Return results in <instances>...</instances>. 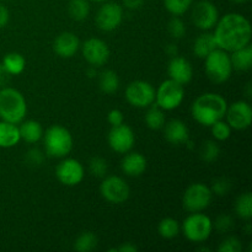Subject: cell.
I'll list each match as a JSON object with an SVG mask.
<instances>
[{"label":"cell","instance_id":"1","mask_svg":"<svg viewBox=\"0 0 252 252\" xmlns=\"http://www.w3.org/2000/svg\"><path fill=\"white\" fill-rule=\"evenodd\" d=\"M213 34L218 48L230 53L251 44V24L244 15L229 12L219 17Z\"/></svg>","mask_w":252,"mask_h":252},{"label":"cell","instance_id":"2","mask_svg":"<svg viewBox=\"0 0 252 252\" xmlns=\"http://www.w3.org/2000/svg\"><path fill=\"white\" fill-rule=\"evenodd\" d=\"M228 102L217 93H204L193 101L191 115L197 123L204 127H211L217 121L225 116Z\"/></svg>","mask_w":252,"mask_h":252},{"label":"cell","instance_id":"3","mask_svg":"<svg viewBox=\"0 0 252 252\" xmlns=\"http://www.w3.org/2000/svg\"><path fill=\"white\" fill-rule=\"evenodd\" d=\"M27 115V102L17 89L4 86L0 89V120L20 125Z\"/></svg>","mask_w":252,"mask_h":252},{"label":"cell","instance_id":"4","mask_svg":"<svg viewBox=\"0 0 252 252\" xmlns=\"http://www.w3.org/2000/svg\"><path fill=\"white\" fill-rule=\"evenodd\" d=\"M44 152L48 157L63 159L73 150L74 139L69 129L61 125H53L43 133Z\"/></svg>","mask_w":252,"mask_h":252},{"label":"cell","instance_id":"5","mask_svg":"<svg viewBox=\"0 0 252 252\" xmlns=\"http://www.w3.org/2000/svg\"><path fill=\"white\" fill-rule=\"evenodd\" d=\"M204 70L207 78L214 84H224L233 74V65L228 52L220 48L214 49L204 58Z\"/></svg>","mask_w":252,"mask_h":252},{"label":"cell","instance_id":"6","mask_svg":"<svg viewBox=\"0 0 252 252\" xmlns=\"http://www.w3.org/2000/svg\"><path fill=\"white\" fill-rule=\"evenodd\" d=\"M181 230L189 241L203 244L213 233V221L207 214L196 212L186 217L181 225Z\"/></svg>","mask_w":252,"mask_h":252},{"label":"cell","instance_id":"7","mask_svg":"<svg viewBox=\"0 0 252 252\" xmlns=\"http://www.w3.org/2000/svg\"><path fill=\"white\" fill-rule=\"evenodd\" d=\"M185 100V88L181 84L167 79L155 89V103L164 111H174Z\"/></svg>","mask_w":252,"mask_h":252},{"label":"cell","instance_id":"8","mask_svg":"<svg viewBox=\"0 0 252 252\" xmlns=\"http://www.w3.org/2000/svg\"><path fill=\"white\" fill-rule=\"evenodd\" d=\"M213 193L207 185L194 182L189 185L182 196V206L189 213L203 212L211 206Z\"/></svg>","mask_w":252,"mask_h":252},{"label":"cell","instance_id":"9","mask_svg":"<svg viewBox=\"0 0 252 252\" xmlns=\"http://www.w3.org/2000/svg\"><path fill=\"white\" fill-rule=\"evenodd\" d=\"M100 193L111 204H122L129 198L130 189L125 179L116 175H106L100 185Z\"/></svg>","mask_w":252,"mask_h":252},{"label":"cell","instance_id":"10","mask_svg":"<svg viewBox=\"0 0 252 252\" xmlns=\"http://www.w3.org/2000/svg\"><path fill=\"white\" fill-rule=\"evenodd\" d=\"M126 100L137 108H148L155 102V88L145 80H134L126 88Z\"/></svg>","mask_w":252,"mask_h":252},{"label":"cell","instance_id":"11","mask_svg":"<svg viewBox=\"0 0 252 252\" xmlns=\"http://www.w3.org/2000/svg\"><path fill=\"white\" fill-rule=\"evenodd\" d=\"M123 6L116 1H105L96 12L95 21L98 29L103 32H112L120 27L123 21Z\"/></svg>","mask_w":252,"mask_h":252},{"label":"cell","instance_id":"12","mask_svg":"<svg viewBox=\"0 0 252 252\" xmlns=\"http://www.w3.org/2000/svg\"><path fill=\"white\" fill-rule=\"evenodd\" d=\"M191 20L197 29L202 31H211L219 20V11L216 4L209 0H199L193 5Z\"/></svg>","mask_w":252,"mask_h":252},{"label":"cell","instance_id":"13","mask_svg":"<svg viewBox=\"0 0 252 252\" xmlns=\"http://www.w3.org/2000/svg\"><path fill=\"white\" fill-rule=\"evenodd\" d=\"M56 177L64 186H78L85 177V169L79 160L65 157L57 165Z\"/></svg>","mask_w":252,"mask_h":252},{"label":"cell","instance_id":"14","mask_svg":"<svg viewBox=\"0 0 252 252\" xmlns=\"http://www.w3.org/2000/svg\"><path fill=\"white\" fill-rule=\"evenodd\" d=\"M225 121L231 129L245 130L251 126L252 107L248 101L239 100L228 105L225 112Z\"/></svg>","mask_w":252,"mask_h":252},{"label":"cell","instance_id":"15","mask_svg":"<svg viewBox=\"0 0 252 252\" xmlns=\"http://www.w3.org/2000/svg\"><path fill=\"white\" fill-rule=\"evenodd\" d=\"M81 53H83L84 59L88 62L89 65L100 66L105 65L110 59V48H108L107 43L100 38H89L84 42L80 46Z\"/></svg>","mask_w":252,"mask_h":252},{"label":"cell","instance_id":"16","mask_svg":"<svg viewBox=\"0 0 252 252\" xmlns=\"http://www.w3.org/2000/svg\"><path fill=\"white\" fill-rule=\"evenodd\" d=\"M107 140L108 145L113 152L118 153V154H126V153L130 152L135 144L134 130L125 123L116 126V127H111Z\"/></svg>","mask_w":252,"mask_h":252},{"label":"cell","instance_id":"17","mask_svg":"<svg viewBox=\"0 0 252 252\" xmlns=\"http://www.w3.org/2000/svg\"><path fill=\"white\" fill-rule=\"evenodd\" d=\"M80 39L74 32H61L53 41V51L63 59L73 58L80 49Z\"/></svg>","mask_w":252,"mask_h":252},{"label":"cell","instance_id":"18","mask_svg":"<svg viewBox=\"0 0 252 252\" xmlns=\"http://www.w3.org/2000/svg\"><path fill=\"white\" fill-rule=\"evenodd\" d=\"M167 74H169V79L181 84V85H186V84L191 83V80L193 79V68L186 58L177 54L170 59L169 65H167Z\"/></svg>","mask_w":252,"mask_h":252},{"label":"cell","instance_id":"19","mask_svg":"<svg viewBox=\"0 0 252 252\" xmlns=\"http://www.w3.org/2000/svg\"><path fill=\"white\" fill-rule=\"evenodd\" d=\"M148 166L147 158L138 152L126 153L123 159L121 160V170L125 175L130 177H139L145 172Z\"/></svg>","mask_w":252,"mask_h":252},{"label":"cell","instance_id":"20","mask_svg":"<svg viewBox=\"0 0 252 252\" xmlns=\"http://www.w3.org/2000/svg\"><path fill=\"white\" fill-rule=\"evenodd\" d=\"M165 139L172 145L186 144L189 140V130L186 123L181 120H171L164 126Z\"/></svg>","mask_w":252,"mask_h":252},{"label":"cell","instance_id":"21","mask_svg":"<svg viewBox=\"0 0 252 252\" xmlns=\"http://www.w3.org/2000/svg\"><path fill=\"white\" fill-rule=\"evenodd\" d=\"M20 138L27 144H36L43 137V127L38 121L27 120L22 121L19 126Z\"/></svg>","mask_w":252,"mask_h":252},{"label":"cell","instance_id":"22","mask_svg":"<svg viewBox=\"0 0 252 252\" xmlns=\"http://www.w3.org/2000/svg\"><path fill=\"white\" fill-rule=\"evenodd\" d=\"M19 126L0 120V149H10L20 143Z\"/></svg>","mask_w":252,"mask_h":252},{"label":"cell","instance_id":"23","mask_svg":"<svg viewBox=\"0 0 252 252\" xmlns=\"http://www.w3.org/2000/svg\"><path fill=\"white\" fill-rule=\"evenodd\" d=\"M218 48L217 46L216 38H214L213 32L209 31H203V33L199 34L193 42V53L197 58L204 59L209 53L214 51V49Z\"/></svg>","mask_w":252,"mask_h":252},{"label":"cell","instance_id":"24","mask_svg":"<svg viewBox=\"0 0 252 252\" xmlns=\"http://www.w3.org/2000/svg\"><path fill=\"white\" fill-rule=\"evenodd\" d=\"M233 69L239 71H248L252 68V47L249 46L239 48L229 53Z\"/></svg>","mask_w":252,"mask_h":252},{"label":"cell","instance_id":"25","mask_svg":"<svg viewBox=\"0 0 252 252\" xmlns=\"http://www.w3.org/2000/svg\"><path fill=\"white\" fill-rule=\"evenodd\" d=\"M1 64L10 76L20 75V74L24 73L25 68H26V59L21 53L10 52V53L5 54Z\"/></svg>","mask_w":252,"mask_h":252},{"label":"cell","instance_id":"26","mask_svg":"<svg viewBox=\"0 0 252 252\" xmlns=\"http://www.w3.org/2000/svg\"><path fill=\"white\" fill-rule=\"evenodd\" d=\"M98 88L103 94L107 95H112V94L117 93L120 89V78H118L117 73L112 69H105L101 73H98Z\"/></svg>","mask_w":252,"mask_h":252},{"label":"cell","instance_id":"27","mask_svg":"<svg viewBox=\"0 0 252 252\" xmlns=\"http://www.w3.org/2000/svg\"><path fill=\"white\" fill-rule=\"evenodd\" d=\"M145 125L149 129L159 130L162 129L166 123V117H165V111L161 110L157 103H153L148 107L147 113L144 116Z\"/></svg>","mask_w":252,"mask_h":252},{"label":"cell","instance_id":"28","mask_svg":"<svg viewBox=\"0 0 252 252\" xmlns=\"http://www.w3.org/2000/svg\"><path fill=\"white\" fill-rule=\"evenodd\" d=\"M68 14L74 21H84L90 15V1L89 0H69Z\"/></svg>","mask_w":252,"mask_h":252},{"label":"cell","instance_id":"29","mask_svg":"<svg viewBox=\"0 0 252 252\" xmlns=\"http://www.w3.org/2000/svg\"><path fill=\"white\" fill-rule=\"evenodd\" d=\"M236 216L244 220H250L252 218V194L251 192H244L235 199L234 204Z\"/></svg>","mask_w":252,"mask_h":252},{"label":"cell","instance_id":"30","mask_svg":"<svg viewBox=\"0 0 252 252\" xmlns=\"http://www.w3.org/2000/svg\"><path fill=\"white\" fill-rule=\"evenodd\" d=\"M98 239L93 231H83L74 243V250L79 252H90L97 248Z\"/></svg>","mask_w":252,"mask_h":252},{"label":"cell","instance_id":"31","mask_svg":"<svg viewBox=\"0 0 252 252\" xmlns=\"http://www.w3.org/2000/svg\"><path fill=\"white\" fill-rule=\"evenodd\" d=\"M181 231V225L179 221L174 218H164L160 220L159 225H158V233L162 239H167L171 240L175 239Z\"/></svg>","mask_w":252,"mask_h":252},{"label":"cell","instance_id":"32","mask_svg":"<svg viewBox=\"0 0 252 252\" xmlns=\"http://www.w3.org/2000/svg\"><path fill=\"white\" fill-rule=\"evenodd\" d=\"M193 0H164V6L172 16H181L191 9Z\"/></svg>","mask_w":252,"mask_h":252},{"label":"cell","instance_id":"33","mask_svg":"<svg viewBox=\"0 0 252 252\" xmlns=\"http://www.w3.org/2000/svg\"><path fill=\"white\" fill-rule=\"evenodd\" d=\"M201 154L202 160L206 162H214L220 155V147L218 145L217 140H206L201 147Z\"/></svg>","mask_w":252,"mask_h":252},{"label":"cell","instance_id":"34","mask_svg":"<svg viewBox=\"0 0 252 252\" xmlns=\"http://www.w3.org/2000/svg\"><path fill=\"white\" fill-rule=\"evenodd\" d=\"M211 132L217 142H225V140H228L229 138L231 137L233 129H231L230 126L228 125V122L224 121L223 118V120L217 121L216 123H213V125L211 126Z\"/></svg>","mask_w":252,"mask_h":252},{"label":"cell","instance_id":"35","mask_svg":"<svg viewBox=\"0 0 252 252\" xmlns=\"http://www.w3.org/2000/svg\"><path fill=\"white\" fill-rule=\"evenodd\" d=\"M186 24L180 16H172L167 24V32L174 39L184 38L186 34Z\"/></svg>","mask_w":252,"mask_h":252},{"label":"cell","instance_id":"36","mask_svg":"<svg viewBox=\"0 0 252 252\" xmlns=\"http://www.w3.org/2000/svg\"><path fill=\"white\" fill-rule=\"evenodd\" d=\"M209 189H211L213 196L216 194V196L223 197L230 193L231 189H233V182L228 177H217L212 181V186Z\"/></svg>","mask_w":252,"mask_h":252},{"label":"cell","instance_id":"37","mask_svg":"<svg viewBox=\"0 0 252 252\" xmlns=\"http://www.w3.org/2000/svg\"><path fill=\"white\" fill-rule=\"evenodd\" d=\"M89 171L93 176L103 179L108 172V164L106 159L101 157L91 158L90 161H89Z\"/></svg>","mask_w":252,"mask_h":252},{"label":"cell","instance_id":"38","mask_svg":"<svg viewBox=\"0 0 252 252\" xmlns=\"http://www.w3.org/2000/svg\"><path fill=\"white\" fill-rule=\"evenodd\" d=\"M235 226V220L230 214L221 213L219 214L213 221V229H216L219 234H228Z\"/></svg>","mask_w":252,"mask_h":252},{"label":"cell","instance_id":"39","mask_svg":"<svg viewBox=\"0 0 252 252\" xmlns=\"http://www.w3.org/2000/svg\"><path fill=\"white\" fill-rule=\"evenodd\" d=\"M217 250L218 252H241L243 251V244L239 238L229 235L220 241Z\"/></svg>","mask_w":252,"mask_h":252},{"label":"cell","instance_id":"40","mask_svg":"<svg viewBox=\"0 0 252 252\" xmlns=\"http://www.w3.org/2000/svg\"><path fill=\"white\" fill-rule=\"evenodd\" d=\"M44 160V154L39 149H30L26 154V161L27 164L31 165V166H39V165L43 162Z\"/></svg>","mask_w":252,"mask_h":252},{"label":"cell","instance_id":"41","mask_svg":"<svg viewBox=\"0 0 252 252\" xmlns=\"http://www.w3.org/2000/svg\"><path fill=\"white\" fill-rule=\"evenodd\" d=\"M107 121L111 125V127H116V126H120L122 123H125V115L118 108H113V110H111L108 112Z\"/></svg>","mask_w":252,"mask_h":252},{"label":"cell","instance_id":"42","mask_svg":"<svg viewBox=\"0 0 252 252\" xmlns=\"http://www.w3.org/2000/svg\"><path fill=\"white\" fill-rule=\"evenodd\" d=\"M10 21V12L5 5L0 4V30L7 26Z\"/></svg>","mask_w":252,"mask_h":252},{"label":"cell","instance_id":"43","mask_svg":"<svg viewBox=\"0 0 252 252\" xmlns=\"http://www.w3.org/2000/svg\"><path fill=\"white\" fill-rule=\"evenodd\" d=\"M122 6L125 9L132 10V11H135V10H139L140 7L144 5L145 0H123Z\"/></svg>","mask_w":252,"mask_h":252},{"label":"cell","instance_id":"44","mask_svg":"<svg viewBox=\"0 0 252 252\" xmlns=\"http://www.w3.org/2000/svg\"><path fill=\"white\" fill-rule=\"evenodd\" d=\"M110 252L113 251H118V252H137L138 251V246H135L133 243H123L121 244L118 248H113L108 250Z\"/></svg>","mask_w":252,"mask_h":252},{"label":"cell","instance_id":"45","mask_svg":"<svg viewBox=\"0 0 252 252\" xmlns=\"http://www.w3.org/2000/svg\"><path fill=\"white\" fill-rule=\"evenodd\" d=\"M9 78L10 75L6 73V70H5L4 66H2L1 62H0V89L6 86L7 81H9Z\"/></svg>","mask_w":252,"mask_h":252},{"label":"cell","instance_id":"46","mask_svg":"<svg viewBox=\"0 0 252 252\" xmlns=\"http://www.w3.org/2000/svg\"><path fill=\"white\" fill-rule=\"evenodd\" d=\"M165 51H166V53L169 54L170 57H175V56H177V53H179V49H177V46L175 43L167 44Z\"/></svg>","mask_w":252,"mask_h":252},{"label":"cell","instance_id":"47","mask_svg":"<svg viewBox=\"0 0 252 252\" xmlns=\"http://www.w3.org/2000/svg\"><path fill=\"white\" fill-rule=\"evenodd\" d=\"M96 69H97V68H96V66H93V65H90L88 69H86V75H88L89 79L97 78L98 73H97V70H96Z\"/></svg>","mask_w":252,"mask_h":252},{"label":"cell","instance_id":"48","mask_svg":"<svg viewBox=\"0 0 252 252\" xmlns=\"http://www.w3.org/2000/svg\"><path fill=\"white\" fill-rule=\"evenodd\" d=\"M233 2H235V4H244V2H246L248 0H231Z\"/></svg>","mask_w":252,"mask_h":252},{"label":"cell","instance_id":"49","mask_svg":"<svg viewBox=\"0 0 252 252\" xmlns=\"http://www.w3.org/2000/svg\"><path fill=\"white\" fill-rule=\"evenodd\" d=\"M89 1H94V2H98V4H102V2L108 1V0H89Z\"/></svg>","mask_w":252,"mask_h":252}]
</instances>
